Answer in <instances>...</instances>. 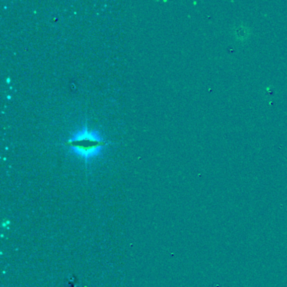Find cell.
Segmentation results:
<instances>
[{"instance_id":"cell-1","label":"cell","mask_w":287,"mask_h":287,"mask_svg":"<svg viewBox=\"0 0 287 287\" xmlns=\"http://www.w3.org/2000/svg\"><path fill=\"white\" fill-rule=\"evenodd\" d=\"M66 144L75 156L89 162L100 156L107 143L96 131L83 127L72 135Z\"/></svg>"}]
</instances>
